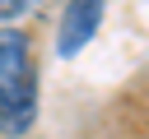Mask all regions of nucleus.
<instances>
[{
    "instance_id": "2",
    "label": "nucleus",
    "mask_w": 149,
    "mask_h": 139,
    "mask_svg": "<svg viewBox=\"0 0 149 139\" xmlns=\"http://www.w3.org/2000/svg\"><path fill=\"white\" fill-rule=\"evenodd\" d=\"M102 14H107V0H65L61 14H56V56L61 60H74L98 37Z\"/></svg>"
},
{
    "instance_id": "1",
    "label": "nucleus",
    "mask_w": 149,
    "mask_h": 139,
    "mask_svg": "<svg viewBox=\"0 0 149 139\" xmlns=\"http://www.w3.org/2000/svg\"><path fill=\"white\" fill-rule=\"evenodd\" d=\"M42 116L37 42L28 28H0V134L28 139Z\"/></svg>"
},
{
    "instance_id": "3",
    "label": "nucleus",
    "mask_w": 149,
    "mask_h": 139,
    "mask_svg": "<svg viewBox=\"0 0 149 139\" xmlns=\"http://www.w3.org/2000/svg\"><path fill=\"white\" fill-rule=\"evenodd\" d=\"M47 0H0V28H23L28 14H37Z\"/></svg>"
}]
</instances>
